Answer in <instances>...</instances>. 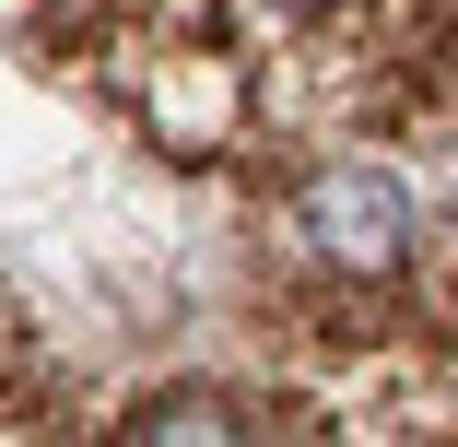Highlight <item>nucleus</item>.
Wrapping results in <instances>:
<instances>
[{"mask_svg":"<svg viewBox=\"0 0 458 447\" xmlns=\"http://www.w3.org/2000/svg\"><path fill=\"white\" fill-rule=\"evenodd\" d=\"M294 236L329 259V271H400L411 259V189L388 165H318L294 189Z\"/></svg>","mask_w":458,"mask_h":447,"instance_id":"1","label":"nucleus"},{"mask_svg":"<svg viewBox=\"0 0 458 447\" xmlns=\"http://www.w3.org/2000/svg\"><path fill=\"white\" fill-rule=\"evenodd\" d=\"M130 435H247V400H224V389H176V400H153Z\"/></svg>","mask_w":458,"mask_h":447,"instance_id":"2","label":"nucleus"},{"mask_svg":"<svg viewBox=\"0 0 458 447\" xmlns=\"http://www.w3.org/2000/svg\"><path fill=\"white\" fill-rule=\"evenodd\" d=\"M318 13V0H247V24H270V36H283V24H306Z\"/></svg>","mask_w":458,"mask_h":447,"instance_id":"3","label":"nucleus"}]
</instances>
